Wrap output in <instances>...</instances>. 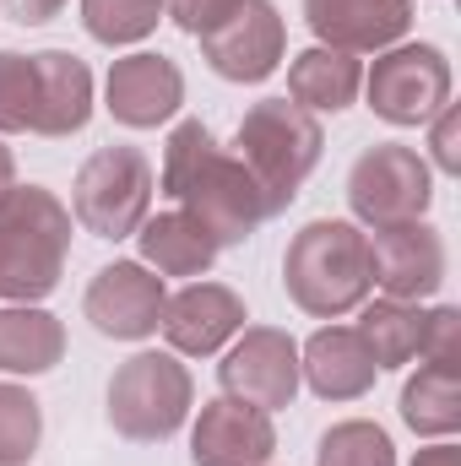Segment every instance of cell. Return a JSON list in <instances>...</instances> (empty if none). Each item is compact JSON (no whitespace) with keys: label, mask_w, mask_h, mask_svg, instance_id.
Listing matches in <instances>:
<instances>
[{"label":"cell","mask_w":461,"mask_h":466,"mask_svg":"<svg viewBox=\"0 0 461 466\" xmlns=\"http://www.w3.org/2000/svg\"><path fill=\"white\" fill-rule=\"evenodd\" d=\"M163 196L179 201L218 244H244L250 233L271 218L255 174L218 147V136L201 119H179L163 147Z\"/></svg>","instance_id":"obj_1"},{"label":"cell","mask_w":461,"mask_h":466,"mask_svg":"<svg viewBox=\"0 0 461 466\" xmlns=\"http://www.w3.org/2000/svg\"><path fill=\"white\" fill-rule=\"evenodd\" d=\"M282 288L288 299L315 315V320H337L353 315L358 304H369L374 293V266H369V233H358L343 218H315L293 233L288 255H282Z\"/></svg>","instance_id":"obj_2"},{"label":"cell","mask_w":461,"mask_h":466,"mask_svg":"<svg viewBox=\"0 0 461 466\" xmlns=\"http://www.w3.org/2000/svg\"><path fill=\"white\" fill-rule=\"evenodd\" d=\"M71 255V207L44 185H11L0 196V299L38 304L60 288Z\"/></svg>","instance_id":"obj_3"},{"label":"cell","mask_w":461,"mask_h":466,"mask_svg":"<svg viewBox=\"0 0 461 466\" xmlns=\"http://www.w3.org/2000/svg\"><path fill=\"white\" fill-rule=\"evenodd\" d=\"M233 147H239L233 157L255 174V185H261V196H266V207L277 218L299 196V185L315 174L326 130H321V119L310 109H299L288 98H266V104H255L239 119V141Z\"/></svg>","instance_id":"obj_4"},{"label":"cell","mask_w":461,"mask_h":466,"mask_svg":"<svg viewBox=\"0 0 461 466\" xmlns=\"http://www.w3.org/2000/svg\"><path fill=\"white\" fill-rule=\"evenodd\" d=\"M190 401H196V385L174 352H136L109 380V423L136 445L169 440L190 418Z\"/></svg>","instance_id":"obj_5"},{"label":"cell","mask_w":461,"mask_h":466,"mask_svg":"<svg viewBox=\"0 0 461 466\" xmlns=\"http://www.w3.org/2000/svg\"><path fill=\"white\" fill-rule=\"evenodd\" d=\"M152 163L136 147H98L71 185V218L98 238H130L152 212Z\"/></svg>","instance_id":"obj_6"},{"label":"cell","mask_w":461,"mask_h":466,"mask_svg":"<svg viewBox=\"0 0 461 466\" xmlns=\"http://www.w3.org/2000/svg\"><path fill=\"white\" fill-rule=\"evenodd\" d=\"M435 201V168L402 147V141H380L369 147L353 174H347V207L358 223L369 228H391V223H418Z\"/></svg>","instance_id":"obj_7"},{"label":"cell","mask_w":461,"mask_h":466,"mask_svg":"<svg viewBox=\"0 0 461 466\" xmlns=\"http://www.w3.org/2000/svg\"><path fill=\"white\" fill-rule=\"evenodd\" d=\"M369 109L391 125H429L451 104V60L435 44H402L380 49L374 71L364 76Z\"/></svg>","instance_id":"obj_8"},{"label":"cell","mask_w":461,"mask_h":466,"mask_svg":"<svg viewBox=\"0 0 461 466\" xmlns=\"http://www.w3.org/2000/svg\"><path fill=\"white\" fill-rule=\"evenodd\" d=\"M223 396L255 407V412H277L293 407L299 396V342L277 326H250L218 363Z\"/></svg>","instance_id":"obj_9"},{"label":"cell","mask_w":461,"mask_h":466,"mask_svg":"<svg viewBox=\"0 0 461 466\" xmlns=\"http://www.w3.org/2000/svg\"><path fill=\"white\" fill-rule=\"evenodd\" d=\"M163 304H169V288H163V277H158L152 266H141V260H115V266H104V271L87 282V299H82L93 331H98V337H115V342H141V337H152L158 320H163Z\"/></svg>","instance_id":"obj_10"},{"label":"cell","mask_w":461,"mask_h":466,"mask_svg":"<svg viewBox=\"0 0 461 466\" xmlns=\"http://www.w3.org/2000/svg\"><path fill=\"white\" fill-rule=\"evenodd\" d=\"M288 49V27L271 0H244L223 27L201 33V60L223 82H266Z\"/></svg>","instance_id":"obj_11"},{"label":"cell","mask_w":461,"mask_h":466,"mask_svg":"<svg viewBox=\"0 0 461 466\" xmlns=\"http://www.w3.org/2000/svg\"><path fill=\"white\" fill-rule=\"evenodd\" d=\"M369 266H374V288L385 299L418 304L446 282V238L418 223H391V228L369 233Z\"/></svg>","instance_id":"obj_12"},{"label":"cell","mask_w":461,"mask_h":466,"mask_svg":"<svg viewBox=\"0 0 461 466\" xmlns=\"http://www.w3.org/2000/svg\"><path fill=\"white\" fill-rule=\"evenodd\" d=\"M104 98H109V115L130 130H158L163 119L179 115L185 104V76L169 55H125L109 66V82H104Z\"/></svg>","instance_id":"obj_13"},{"label":"cell","mask_w":461,"mask_h":466,"mask_svg":"<svg viewBox=\"0 0 461 466\" xmlns=\"http://www.w3.org/2000/svg\"><path fill=\"white\" fill-rule=\"evenodd\" d=\"M158 331L169 337V348L185 358H212L229 337L244 331V299L223 282H190L163 304Z\"/></svg>","instance_id":"obj_14"},{"label":"cell","mask_w":461,"mask_h":466,"mask_svg":"<svg viewBox=\"0 0 461 466\" xmlns=\"http://www.w3.org/2000/svg\"><path fill=\"white\" fill-rule=\"evenodd\" d=\"M304 16L326 49L380 55L413 27V0H304Z\"/></svg>","instance_id":"obj_15"},{"label":"cell","mask_w":461,"mask_h":466,"mask_svg":"<svg viewBox=\"0 0 461 466\" xmlns=\"http://www.w3.org/2000/svg\"><path fill=\"white\" fill-rule=\"evenodd\" d=\"M277 451V434H271V418L218 396L201 407L196 418V434H190V461L196 466H266Z\"/></svg>","instance_id":"obj_16"},{"label":"cell","mask_w":461,"mask_h":466,"mask_svg":"<svg viewBox=\"0 0 461 466\" xmlns=\"http://www.w3.org/2000/svg\"><path fill=\"white\" fill-rule=\"evenodd\" d=\"M374 352L364 348L353 326H326L299 352V380H310V390L326 401H358L374 385Z\"/></svg>","instance_id":"obj_17"},{"label":"cell","mask_w":461,"mask_h":466,"mask_svg":"<svg viewBox=\"0 0 461 466\" xmlns=\"http://www.w3.org/2000/svg\"><path fill=\"white\" fill-rule=\"evenodd\" d=\"M33 76H38L33 136H77L93 119V71L77 55L44 49V55H33Z\"/></svg>","instance_id":"obj_18"},{"label":"cell","mask_w":461,"mask_h":466,"mask_svg":"<svg viewBox=\"0 0 461 466\" xmlns=\"http://www.w3.org/2000/svg\"><path fill=\"white\" fill-rule=\"evenodd\" d=\"M141 244V266H152L158 277H207L218 260V238L201 228L190 212H158L136 228Z\"/></svg>","instance_id":"obj_19"},{"label":"cell","mask_w":461,"mask_h":466,"mask_svg":"<svg viewBox=\"0 0 461 466\" xmlns=\"http://www.w3.org/2000/svg\"><path fill=\"white\" fill-rule=\"evenodd\" d=\"M358 87H364V66L353 55H343V49H326V44L293 55V66H288V98L299 109H310V115L347 109L358 98Z\"/></svg>","instance_id":"obj_20"},{"label":"cell","mask_w":461,"mask_h":466,"mask_svg":"<svg viewBox=\"0 0 461 466\" xmlns=\"http://www.w3.org/2000/svg\"><path fill=\"white\" fill-rule=\"evenodd\" d=\"M66 358V326L49 309H0V374H49Z\"/></svg>","instance_id":"obj_21"},{"label":"cell","mask_w":461,"mask_h":466,"mask_svg":"<svg viewBox=\"0 0 461 466\" xmlns=\"http://www.w3.org/2000/svg\"><path fill=\"white\" fill-rule=\"evenodd\" d=\"M402 423L424 440H446L461 429V369L456 363H418L402 385Z\"/></svg>","instance_id":"obj_22"},{"label":"cell","mask_w":461,"mask_h":466,"mask_svg":"<svg viewBox=\"0 0 461 466\" xmlns=\"http://www.w3.org/2000/svg\"><path fill=\"white\" fill-rule=\"evenodd\" d=\"M364 320L353 326L364 337V348L374 352V369H402L424 352V331H429V309L418 304H402V299H374V304H358Z\"/></svg>","instance_id":"obj_23"},{"label":"cell","mask_w":461,"mask_h":466,"mask_svg":"<svg viewBox=\"0 0 461 466\" xmlns=\"http://www.w3.org/2000/svg\"><path fill=\"white\" fill-rule=\"evenodd\" d=\"M163 22V0H82V27L98 44H141Z\"/></svg>","instance_id":"obj_24"},{"label":"cell","mask_w":461,"mask_h":466,"mask_svg":"<svg viewBox=\"0 0 461 466\" xmlns=\"http://www.w3.org/2000/svg\"><path fill=\"white\" fill-rule=\"evenodd\" d=\"M315 466H396V445L380 423H337L321 434V451H315Z\"/></svg>","instance_id":"obj_25"},{"label":"cell","mask_w":461,"mask_h":466,"mask_svg":"<svg viewBox=\"0 0 461 466\" xmlns=\"http://www.w3.org/2000/svg\"><path fill=\"white\" fill-rule=\"evenodd\" d=\"M38 440H44V412H38V401H33L22 385H5V380H0V466L33 461Z\"/></svg>","instance_id":"obj_26"},{"label":"cell","mask_w":461,"mask_h":466,"mask_svg":"<svg viewBox=\"0 0 461 466\" xmlns=\"http://www.w3.org/2000/svg\"><path fill=\"white\" fill-rule=\"evenodd\" d=\"M38 109V76H33V55L0 49V136L33 130Z\"/></svg>","instance_id":"obj_27"},{"label":"cell","mask_w":461,"mask_h":466,"mask_svg":"<svg viewBox=\"0 0 461 466\" xmlns=\"http://www.w3.org/2000/svg\"><path fill=\"white\" fill-rule=\"evenodd\" d=\"M244 0H163V16L179 27V33H190V38H201V33H212V27H223L233 11H239Z\"/></svg>","instance_id":"obj_28"},{"label":"cell","mask_w":461,"mask_h":466,"mask_svg":"<svg viewBox=\"0 0 461 466\" xmlns=\"http://www.w3.org/2000/svg\"><path fill=\"white\" fill-rule=\"evenodd\" d=\"M424 363H456L461 369V315L451 304L429 309V331H424Z\"/></svg>","instance_id":"obj_29"},{"label":"cell","mask_w":461,"mask_h":466,"mask_svg":"<svg viewBox=\"0 0 461 466\" xmlns=\"http://www.w3.org/2000/svg\"><path fill=\"white\" fill-rule=\"evenodd\" d=\"M435 163H440L446 174H456V168H461V152H456V109H451V104L435 115Z\"/></svg>","instance_id":"obj_30"},{"label":"cell","mask_w":461,"mask_h":466,"mask_svg":"<svg viewBox=\"0 0 461 466\" xmlns=\"http://www.w3.org/2000/svg\"><path fill=\"white\" fill-rule=\"evenodd\" d=\"M5 11H11L22 27H38V22L60 16V11H66V0H5Z\"/></svg>","instance_id":"obj_31"},{"label":"cell","mask_w":461,"mask_h":466,"mask_svg":"<svg viewBox=\"0 0 461 466\" xmlns=\"http://www.w3.org/2000/svg\"><path fill=\"white\" fill-rule=\"evenodd\" d=\"M413 466H461V451L456 445H429V451H418Z\"/></svg>","instance_id":"obj_32"},{"label":"cell","mask_w":461,"mask_h":466,"mask_svg":"<svg viewBox=\"0 0 461 466\" xmlns=\"http://www.w3.org/2000/svg\"><path fill=\"white\" fill-rule=\"evenodd\" d=\"M11 179H16V157H11V147H0V196L11 190Z\"/></svg>","instance_id":"obj_33"}]
</instances>
